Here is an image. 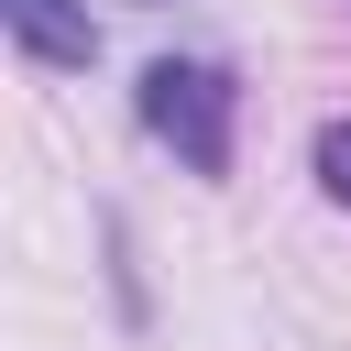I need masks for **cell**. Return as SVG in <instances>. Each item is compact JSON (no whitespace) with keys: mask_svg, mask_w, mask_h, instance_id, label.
<instances>
[{"mask_svg":"<svg viewBox=\"0 0 351 351\" xmlns=\"http://www.w3.org/2000/svg\"><path fill=\"white\" fill-rule=\"evenodd\" d=\"M132 110H143V132H154L186 176H230V154H241V88H230V66H208V55H154L143 88H132Z\"/></svg>","mask_w":351,"mask_h":351,"instance_id":"cell-1","label":"cell"},{"mask_svg":"<svg viewBox=\"0 0 351 351\" xmlns=\"http://www.w3.org/2000/svg\"><path fill=\"white\" fill-rule=\"evenodd\" d=\"M0 22H11V44H22L33 66H99L88 0H0Z\"/></svg>","mask_w":351,"mask_h":351,"instance_id":"cell-2","label":"cell"},{"mask_svg":"<svg viewBox=\"0 0 351 351\" xmlns=\"http://www.w3.org/2000/svg\"><path fill=\"white\" fill-rule=\"evenodd\" d=\"M318 186L351 208V121H329V132H318Z\"/></svg>","mask_w":351,"mask_h":351,"instance_id":"cell-3","label":"cell"}]
</instances>
